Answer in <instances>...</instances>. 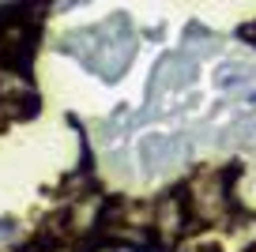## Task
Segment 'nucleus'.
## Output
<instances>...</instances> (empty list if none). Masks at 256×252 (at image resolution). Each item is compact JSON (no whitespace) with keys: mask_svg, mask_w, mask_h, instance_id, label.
<instances>
[{"mask_svg":"<svg viewBox=\"0 0 256 252\" xmlns=\"http://www.w3.org/2000/svg\"><path fill=\"white\" fill-rule=\"evenodd\" d=\"M184 252H222V248H218L215 241H204V244H188Z\"/></svg>","mask_w":256,"mask_h":252,"instance_id":"obj_1","label":"nucleus"},{"mask_svg":"<svg viewBox=\"0 0 256 252\" xmlns=\"http://www.w3.org/2000/svg\"><path fill=\"white\" fill-rule=\"evenodd\" d=\"M16 234V226H12V218H0V237H12Z\"/></svg>","mask_w":256,"mask_h":252,"instance_id":"obj_2","label":"nucleus"},{"mask_svg":"<svg viewBox=\"0 0 256 252\" xmlns=\"http://www.w3.org/2000/svg\"><path fill=\"white\" fill-rule=\"evenodd\" d=\"M241 34H245V38H252V42H256V23H252V26H245V30H241Z\"/></svg>","mask_w":256,"mask_h":252,"instance_id":"obj_3","label":"nucleus"}]
</instances>
